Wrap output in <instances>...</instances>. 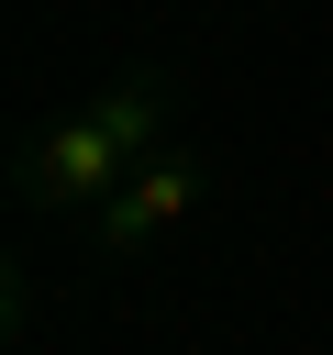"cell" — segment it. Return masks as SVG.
<instances>
[{"label": "cell", "mask_w": 333, "mask_h": 355, "mask_svg": "<svg viewBox=\"0 0 333 355\" xmlns=\"http://www.w3.org/2000/svg\"><path fill=\"white\" fill-rule=\"evenodd\" d=\"M166 122H178V78H166V67H122V78H100L89 100H67L56 122L22 133V155H11V200H22V211H67V222H89V211L166 144Z\"/></svg>", "instance_id": "1"}, {"label": "cell", "mask_w": 333, "mask_h": 355, "mask_svg": "<svg viewBox=\"0 0 333 355\" xmlns=\"http://www.w3.org/2000/svg\"><path fill=\"white\" fill-rule=\"evenodd\" d=\"M200 189H211V166H200L189 144H155V155L89 211V255H100V266H133L144 244H166V233L200 211Z\"/></svg>", "instance_id": "2"}]
</instances>
